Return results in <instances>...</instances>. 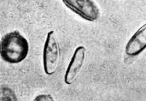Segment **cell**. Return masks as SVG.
<instances>
[{"label":"cell","instance_id":"6da1fadb","mask_svg":"<svg viewBox=\"0 0 146 101\" xmlns=\"http://www.w3.org/2000/svg\"><path fill=\"white\" fill-rule=\"evenodd\" d=\"M29 52L27 39L17 30L6 33L1 39L0 55L3 61L10 64L21 63Z\"/></svg>","mask_w":146,"mask_h":101},{"label":"cell","instance_id":"7a4b0ae2","mask_svg":"<svg viewBox=\"0 0 146 101\" xmlns=\"http://www.w3.org/2000/svg\"><path fill=\"white\" fill-rule=\"evenodd\" d=\"M60 59V49L55 31L48 33L43 50V65L46 75L55 74L58 68Z\"/></svg>","mask_w":146,"mask_h":101},{"label":"cell","instance_id":"3957f363","mask_svg":"<svg viewBox=\"0 0 146 101\" xmlns=\"http://www.w3.org/2000/svg\"><path fill=\"white\" fill-rule=\"evenodd\" d=\"M67 8L88 21H95L100 15V10L93 0H62Z\"/></svg>","mask_w":146,"mask_h":101},{"label":"cell","instance_id":"277c9868","mask_svg":"<svg viewBox=\"0 0 146 101\" xmlns=\"http://www.w3.org/2000/svg\"><path fill=\"white\" fill-rule=\"evenodd\" d=\"M86 59V48L84 46H79L75 49L70 63L67 68L64 82L67 85H71L80 71Z\"/></svg>","mask_w":146,"mask_h":101},{"label":"cell","instance_id":"5b68a950","mask_svg":"<svg viewBox=\"0 0 146 101\" xmlns=\"http://www.w3.org/2000/svg\"><path fill=\"white\" fill-rule=\"evenodd\" d=\"M146 49V23L131 37L126 45V54L134 58Z\"/></svg>","mask_w":146,"mask_h":101},{"label":"cell","instance_id":"8992f818","mask_svg":"<svg viewBox=\"0 0 146 101\" xmlns=\"http://www.w3.org/2000/svg\"><path fill=\"white\" fill-rule=\"evenodd\" d=\"M0 101H18V99L11 88L2 86L0 88Z\"/></svg>","mask_w":146,"mask_h":101},{"label":"cell","instance_id":"52a82bcc","mask_svg":"<svg viewBox=\"0 0 146 101\" xmlns=\"http://www.w3.org/2000/svg\"><path fill=\"white\" fill-rule=\"evenodd\" d=\"M33 101H55L50 94H39L34 98Z\"/></svg>","mask_w":146,"mask_h":101}]
</instances>
